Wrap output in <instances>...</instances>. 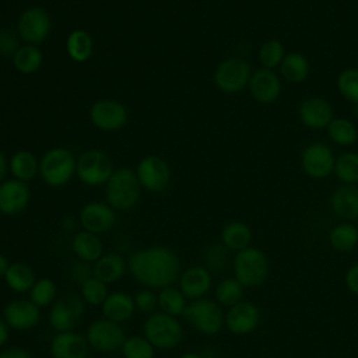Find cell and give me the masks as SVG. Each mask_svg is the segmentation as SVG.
<instances>
[{"label":"cell","mask_w":358,"mask_h":358,"mask_svg":"<svg viewBox=\"0 0 358 358\" xmlns=\"http://www.w3.org/2000/svg\"><path fill=\"white\" fill-rule=\"evenodd\" d=\"M91 123L103 131H116L127 122L124 105L116 99H99L90 109Z\"/></svg>","instance_id":"9a60e30c"},{"label":"cell","mask_w":358,"mask_h":358,"mask_svg":"<svg viewBox=\"0 0 358 358\" xmlns=\"http://www.w3.org/2000/svg\"><path fill=\"white\" fill-rule=\"evenodd\" d=\"M78 221L84 231L99 235L113 228L116 222V214L108 203L91 201L81 208Z\"/></svg>","instance_id":"e0dca14e"},{"label":"cell","mask_w":358,"mask_h":358,"mask_svg":"<svg viewBox=\"0 0 358 358\" xmlns=\"http://www.w3.org/2000/svg\"><path fill=\"white\" fill-rule=\"evenodd\" d=\"M157 301H158L159 312L175 316V317L183 316L185 309L189 303L186 296L180 292V289L173 285L158 289Z\"/></svg>","instance_id":"1f68e13d"},{"label":"cell","mask_w":358,"mask_h":358,"mask_svg":"<svg viewBox=\"0 0 358 358\" xmlns=\"http://www.w3.org/2000/svg\"><path fill=\"white\" fill-rule=\"evenodd\" d=\"M183 316L194 330L204 336H215L225 326V313L221 305L206 298L190 301Z\"/></svg>","instance_id":"5b68a950"},{"label":"cell","mask_w":358,"mask_h":358,"mask_svg":"<svg viewBox=\"0 0 358 358\" xmlns=\"http://www.w3.org/2000/svg\"><path fill=\"white\" fill-rule=\"evenodd\" d=\"M331 211L341 220L350 222L358 220V186L341 185L330 197Z\"/></svg>","instance_id":"603a6c76"},{"label":"cell","mask_w":358,"mask_h":358,"mask_svg":"<svg viewBox=\"0 0 358 358\" xmlns=\"http://www.w3.org/2000/svg\"><path fill=\"white\" fill-rule=\"evenodd\" d=\"M7 172H8V161H7L6 155L3 154V151L0 150V183L6 180Z\"/></svg>","instance_id":"f907efd6"},{"label":"cell","mask_w":358,"mask_h":358,"mask_svg":"<svg viewBox=\"0 0 358 358\" xmlns=\"http://www.w3.org/2000/svg\"><path fill=\"white\" fill-rule=\"evenodd\" d=\"M50 15L41 7H29L24 10L17 21V31L20 38L29 45H38L43 42L50 34Z\"/></svg>","instance_id":"7c38bea8"},{"label":"cell","mask_w":358,"mask_h":358,"mask_svg":"<svg viewBox=\"0 0 358 358\" xmlns=\"http://www.w3.org/2000/svg\"><path fill=\"white\" fill-rule=\"evenodd\" d=\"M131 277L144 288L161 289L178 281L182 270L178 255L161 245L148 246L134 252L127 262Z\"/></svg>","instance_id":"6da1fadb"},{"label":"cell","mask_w":358,"mask_h":358,"mask_svg":"<svg viewBox=\"0 0 358 358\" xmlns=\"http://www.w3.org/2000/svg\"><path fill=\"white\" fill-rule=\"evenodd\" d=\"M90 348L85 336L74 330L56 333L50 341V355L53 358H87Z\"/></svg>","instance_id":"7402d4cb"},{"label":"cell","mask_w":358,"mask_h":358,"mask_svg":"<svg viewBox=\"0 0 358 358\" xmlns=\"http://www.w3.org/2000/svg\"><path fill=\"white\" fill-rule=\"evenodd\" d=\"M336 85L344 99L358 105V67L343 70L337 77Z\"/></svg>","instance_id":"7bdbcfd3"},{"label":"cell","mask_w":358,"mask_h":358,"mask_svg":"<svg viewBox=\"0 0 358 358\" xmlns=\"http://www.w3.org/2000/svg\"><path fill=\"white\" fill-rule=\"evenodd\" d=\"M243 289L245 287L235 277H225L217 284L214 289L215 302L221 306L231 308L242 301Z\"/></svg>","instance_id":"d590c367"},{"label":"cell","mask_w":358,"mask_h":358,"mask_svg":"<svg viewBox=\"0 0 358 358\" xmlns=\"http://www.w3.org/2000/svg\"><path fill=\"white\" fill-rule=\"evenodd\" d=\"M234 277L246 288L262 285L270 273L266 253L255 246H248L235 253L232 260Z\"/></svg>","instance_id":"7a4b0ae2"},{"label":"cell","mask_w":358,"mask_h":358,"mask_svg":"<svg viewBox=\"0 0 358 358\" xmlns=\"http://www.w3.org/2000/svg\"><path fill=\"white\" fill-rule=\"evenodd\" d=\"M8 171L14 179L21 182H29L39 172V162L36 157L28 150H20L14 152L8 161Z\"/></svg>","instance_id":"f546056e"},{"label":"cell","mask_w":358,"mask_h":358,"mask_svg":"<svg viewBox=\"0 0 358 358\" xmlns=\"http://www.w3.org/2000/svg\"><path fill=\"white\" fill-rule=\"evenodd\" d=\"M92 275H94V270H92V264L90 263L78 260L71 266V277L76 280V282H78V285L83 284L85 280L91 278Z\"/></svg>","instance_id":"bcb514c9"},{"label":"cell","mask_w":358,"mask_h":358,"mask_svg":"<svg viewBox=\"0 0 358 358\" xmlns=\"http://www.w3.org/2000/svg\"><path fill=\"white\" fill-rule=\"evenodd\" d=\"M143 336L155 350L169 351L182 343L183 327L178 317L162 312H154L148 315L143 324Z\"/></svg>","instance_id":"3957f363"},{"label":"cell","mask_w":358,"mask_h":358,"mask_svg":"<svg viewBox=\"0 0 358 358\" xmlns=\"http://www.w3.org/2000/svg\"><path fill=\"white\" fill-rule=\"evenodd\" d=\"M66 50L74 62H87L94 50V42L91 35L84 29H74L67 36Z\"/></svg>","instance_id":"d6a6232c"},{"label":"cell","mask_w":358,"mask_h":358,"mask_svg":"<svg viewBox=\"0 0 358 358\" xmlns=\"http://www.w3.org/2000/svg\"><path fill=\"white\" fill-rule=\"evenodd\" d=\"M1 317L10 330L27 331L39 324L41 309L31 299L18 298L4 305Z\"/></svg>","instance_id":"4fadbf2b"},{"label":"cell","mask_w":358,"mask_h":358,"mask_svg":"<svg viewBox=\"0 0 358 358\" xmlns=\"http://www.w3.org/2000/svg\"><path fill=\"white\" fill-rule=\"evenodd\" d=\"M57 295V287L53 280L49 277H41L36 278L32 288L28 292V299H31L39 309L52 306V303L56 301Z\"/></svg>","instance_id":"74e56055"},{"label":"cell","mask_w":358,"mask_h":358,"mask_svg":"<svg viewBox=\"0 0 358 358\" xmlns=\"http://www.w3.org/2000/svg\"><path fill=\"white\" fill-rule=\"evenodd\" d=\"M122 355L124 358H154L155 348L154 345L144 337L138 334L126 336L122 344Z\"/></svg>","instance_id":"ab89813d"},{"label":"cell","mask_w":358,"mask_h":358,"mask_svg":"<svg viewBox=\"0 0 358 358\" xmlns=\"http://www.w3.org/2000/svg\"><path fill=\"white\" fill-rule=\"evenodd\" d=\"M252 238L250 227L242 221H231L221 231V243L229 252H239L250 246Z\"/></svg>","instance_id":"f1b7e54d"},{"label":"cell","mask_w":358,"mask_h":358,"mask_svg":"<svg viewBox=\"0 0 358 358\" xmlns=\"http://www.w3.org/2000/svg\"><path fill=\"white\" fill-rule=\"evenodd\" d=\"M334 154L324 143H310L301 152V168L312 179H324L334 171Z\"/></svg>","instance_id":"8fae6325"},{"label":"cell","mask_w":358,"mask_h":358,"mask_svg":"<svg viewBox=\"0 0 358 358\" xmlns=\"http://www.w3.org/2000/svg\"><path fill=\"white\" fill-rule=\"evenodd\" d=\"M260 309L249 301H241L225 312V327L235 336L255 331L260 323Z\"/></svg>","instance_id":"2e32d148"},{"label":"cell","mask_w":358,"mask_h":358,"mask_svg":"<svg viewBox=\"0 0 358 358\" xmlns=\"http://www.w3.org/2000/svg\"><path fill=\"white\" fill-rule=\"evenodd\" d=\"M285 55L287 53H285L284 45L275 38L267 39L266 42H263L257 52V57H259L262 67L268 69V70L280 67Z\"/></svg>","instance_id":"f35d334b"},{"label":"cell","mask_w":358,"mask_h":358,"mask_svg":"<svg viewBox=\"0 0 358 358\" xmlns=\"http://www.w3.org/2000/svg\"><path fill=\"white\" fill-rule=\"evenodd\" d=\"M77 161L74 155L62 147L50 148L39 162V173L50 187H62L69 183L76 173Z\"/></svg>","instance_id":"8992f818"},{"label":"cell","mask_w":358,"mask_h":358,"mask_svg":"<svg viewBox=\"0 0 358 358\" xmlns=\"http://www.w3.org/2000/svg\"><path fill=\"white\" fill-rule=\"evenodd\" d=\"M8 337H10V327L3 320V317H0V350L6 345V343L8 341Z\"/></svg>","instance_id":"681fc988"},{"label":"cell","mask_w":358,"mask_h":358,"mask_svg":"<svg viewBox=\"0 0 358 358\" xmlns=\"http://www.w3.org/2000/svg\"><path fill=\"white\" fill-rule=\"evenodd\" d=\"M141 187L150 192H162L171 180V169L166 161L158 155L144 157L136 169Z\"/></svg>","instance_id":"5bb4252c"},{"label":"cell","mask_w":358,"mask_h":358,"mask_svg":"<svg viewBox=\"0 0 358 358\" xmlns=\"http://www.w3.org/2000/svg\"><path fill=\"white\" fill-rule=\"evenodd\" d=\"M329 243L341 253L354 250L358 245V228L347 221L334 225L329 234Z\"/></svg>","instance_id":"4dcf8cb0"},{"label":"cell","mask_w":358,"mask_h":358,"mask_svg":"<svg viewBox=\"0 0 358 358\" xmlns=\"http://www.w3.org/2000/svg\"><path fill=\"white\" fill-rule=\"evenodd\" d=\"M140 182L133 169L119 168L106 182V201L113 210L126 211L133 208L140 199Z\"/></svg>","instance_id":"277c9868"},{"label":"cell","mask_w":358,"mask_h":358,"mask_svg":"<svg viewBox=\"0 0 358 358\" xmlns=\"http://www.w3.org/2000/svg\"><path fill=\"white\" fill-rule=\"evenodd\" d=\"M330 140L341 147H350L358 140V129L355 123L347 117H333L327 126Z\"/></svg>","instance_id":"836d02e7"},{"label":"cell","mask_w":358,"mask_h":358,"mask_svg":"<svg viewBox=\"0 0 358 358\" xmlns=\"http://www.w3.org/2000/svg\"><path fill=\"white\" fill-rule=\"evenodd\" d=\"M71 250L78 260L94 264L103 255V243L99 235L83 229L73 235Z\"/></svg>","instance_id":"d4e9b609"},{"label":"cell","mask_w":358,"mask_h":358,"mask_svg":"<svg viewBox=\"0 0 358 358\" xmlns=\"http://www.w3.org/2000/svg\"><path fill=\"white\" fill-rule=\"evenodd\" d=\"M94 277L110 285L117 282L127 271V262L115 252L103 253L94 264Z\"/></svg>","instance_id":"484cf974"},{"label":"cell","mask_w":358,"mask_h":358,"mask_svg":"<svg viewBox=\"0 0 358 358\" xmlns=\"http://www.w3.org/2000/svg\"><path fill=\"white\" fill-rule=\"evenodd\" d=\"M203 259L210 273H221L229 263V250L222 243H213L204 249Z\"/></svg>","instance_id":"b9f144b4"},{"label":"cell","mask_w":358,"mask_h":358,"mask_svg":"<svg viewBox=\"0 0 358 358\" xmlns=\"http://www.w3.org/2000/svg\"><path fill=\"white\" fill-rule=\"evenodd\" d=\"M298 116L303 126L313 130H322L327 129L329 123L333 120L334 110L327 99L313 95L305 98L299 103Z\"/></svg>","instance_id":"d6986e66"},{"label":"cell","mask_w":358,"mask_h":358,"mask_svg":"<svg viewBox=\"0 0 358 358\" xmlns=\"http://www.w3.org/2000/svg\"><path fill=\"white\" fill-rule=\"evenodd\" d=\"M0 358H31V354L18 345L6 347L0 350Z\"/></svg>","instance_id":"c3c4849f"},{"label":"cell","mask_w":358,"mask_h":358,"mask_svg":"<svg viewBox=\"0 0 358 358\" xmlns=\"http://www.w3.org/2000/svg\"><path fill=\"white\" fill-rule=\"evenodd\" d=\"M249 92L252 98L263 105L275 102L281 94V80L277 73L268 69H257L252 73L249 80Z\"/></svg>","instance_id":"ac0fdd59"},{"label":"cell","mask_w":358,"mask_h":358,"mask_svg":"<svg viewBox=\"0 0 358 358\" xmlns=\"http://www.w3.org/2000/svg\"><path fill=\"white\" fill-rule=\"evenodd\" d=\"M43 55L36 45H22L13 56V64L21 74H32L42 66Z\"/></svg>","instance_id":"e575fe53"},{"label":"cell","mask_w":358,"mask_h":358,"mask_svg":"<svg viewBox=\"0 0 358 358\" xmlns=\"http://www.w3.org/2000/svg\"><path fill=\"white\" fill-rule=\"evenodd\" d=\"M333 173L343 185L358 183V152L347 151L336 158Z\"/></svg>","instance_id":"8d00e7d4"},{"label":"cell","mask_w":358,"mask_h":358,"mask_svg":"<svg viewBox=\"0 0 358 358\" xmlns=\"http://www.w3.org/2000/svg\"><path fill=\"white\" fill-rule=\"evenodd\" d=\"M84 301L80 295L66 294L57 298L49 310L48 320L50 327L56 333L73 331L78 322L83 319L85 306Z\"/></svg>","instance_id":"ba28073f"},{"label":"cell","mask_w":358,"mask_h":358,"mask_svg":"<svg viewBox=\"0 0 358 358\" xmlns=\"http://www.w3.org/2000/svg\"><path fill=\"white\" fill-rule=\"evenodd\" d=\"M344 282L347 289L358 296V263L350 266L344 275Z\"/></svg>","instance_id":"7dc6e473"},{"label":"cell","mask_w":358,"mask_h":358,"mask_svg":"<svg viewBox=\"0 0 358 358\" xmlns=\"http://www.w3.org/2000/svg\"><path fill=\"white\" fill-rule=\"evenodd\" d=\"M85 338L90 347L95 351L110 354L122 348L126 333L119 323L101 317L88 324L85 330Z\"/></svg>","instance_id":"30bf717a"},{"label":"cell","mask_w":358,"mask_h":358,"mask_svg":"<svg viewBox=\"0 0 358 358\" xmlns=\"http://www.w3.org/2000/svg\"><path fill=\"white\" fill-rule=\"evenodd\" d=\"M249 63L242 57H227L214 71V84L225 94H236L249 85L252 76Z\"/></svg>","instance_id":"52a82bcc"},{"label":"cell","mask_w":358,"mask_h":358,"mask_svg":"<svg viewBox=\"0 0 358 358\" xmlns=\"http://www.w3.org/2000/svg\"><path fill=\"white\" fill-rule=\"evenodd\" d=\"M20 49V41L14 31L1 28L0 29V56L13 57Z\"/></svg>","instance_id":"f6af8a7d"},{"label":"cell","mask_w":358,"mask_h":358,"mask_svg":"<svg viewBox=\"0 0 358 358\" xmlns=\"http://www.w3.org/2000/svg\"><path fill=\"white\" fill-rule=\"evenodd\" d=\"M180 358H203V354H199V352H194V351H189V352L182 354Z\"/></svg>","instance_id":"db71d44e"},{"label":"cell","mask_w":358,"mask_h":358,"mask_svg":"<svg viewBox=\"0 0 358 358\" xmlns=\"http://www.w3.org/2000/svg\"><path fill=\"white\" fill-rule=\"evenodd\" d=\"M62 225H63V228H64L66 231H71V229L76 227V222H74V220H71V218H66Z\"/></svg>","instance_id":"f5cc1de1"},{"label":"cell","mask_w":358,"mask_h":358,"mask_svg":"<svg viewBox=\"0 0 358 358\" xmlns=\"http://www.w3.org/2000/svg\"><path fill=\"white\" fill-rule=\"evenodd\" d=\"M213 285V275L204 266H190L178 278V288L187 301L204 298Z\"/></svg>","instance_id":"ffe728a7"},{"label":"cell","mask_w":358,"mask_h":358,"mask_svg":"<svg viewBox=\"0 0 358 358\" xmlns=\"http://www.w3.org/2000/svg\"><path fill=\"white\" fill-rule=\"evenodd\" d=\"M109 295L108 284L98 280L96 277H91L80 284V296L83 301L91 306H99L103 303L106 296Z\"/></svg>","instance_id":"60d3db41"},{"label":"cell","mask_w":358,"mask_h":358,"mask_svg":"<svg viewBox=\"0 0 358 358\" xmlns=\"http://www.w3.org/2000/svg\"><path fill=\"white\" fill-rule=\"evenodd\" d=\"M8 266H10V262L7 260V257L3 253H0V278L4 277Z\"/></svg>","instance_id":"816d5d0a"},{"label":"cell","mask_w":358,"mask_h":358,"mask_svg":"<svg viewBox=\"0 0 358 358\" xmlns=\"http://www.w3.org/2000/svg\"><path fill=\"white\" fill-rule=\"evenodd\" d=\"M31 200V192L25 182L8 179L0 183V213L17 215L22 213Z\"/></svg>","instance_id":"44dd1931"},{"label":"cell","mask_w":358,"mask_h":358,"mask_svg":"<svg viewBox=\"0 0 358 358\" xmlns=\"http://www.w3.org/2000/svg\"><path fill=\"white\" fill-rule=\"evenodd\" d=\"M355 113L358 115V105H355Z\"/></svg>","instance_id":"11a10c76"},{"label":"cell","mask_w":358,"mask_h":358,"mask_svg":"<svg viewBox=\"0 0 358 358\" xmlns=\"http://www.w3.org/2000/svg\"><path fill=\"white\" fill-rule=\"evenodd\" d=\"M278 70L284 81L289 84H301L308 78L310 73V63L302 53L291 52L285 55Z\"/></svg>","instance_id":"83f0119b"},{"label":"cell","mask_w":358,"mask_h":358,"mask_svg":"<svg viewBox=\"0 0 358 358\" xmlns=\"http://www.w3.org/2000/svg\"><path fill=\"white\" fill-rule=\"evenodd\" d=\"M134 306L136 310H138L140 313L144 315H151L155 312V309L158 308V301H157V294L150 289V288H143L138 289L134 296Z\"/></svg>","instance_id":"ee69618b"},{"label":"cell","mask_w":358,"mask_h":358,"mask_svg":"<svg viewBox=\"0 0 358 358\" xmlns=\"http://www.w3.org/2000/svg\"><path fill=\"white\" fill-rule=\"evenodd\" d=\"M134 312H136V306H134L133 296L123 291L109 292V295L101 305L102 317L119 324L131 319Z\"/></svg>","instance_id":"cb8c5ba5"},{"label":"cell","mask_w":358,"mask_h":358,"mask_svg":"<svg viewBox=\"0 0 358 358\" xmlns=\"http://www.w3.org/2000/svg\"><path fill=\"white\" fill-rule=\"evenodd\" d=\"M113 173L110 158L101 150H87L80 155L76 165V175L88 186H99L109 180Z\"/></svg>","instance_id":"9c48e42d"},{"label":"cell","mask_w":358,"mask_h":358,"mask_svg":"<svg viewBox=\"0 0 358 358\" xmlns=\"http://www.w3.org/2000/svg\"><path fill=\"white\" fill-rule=\"evenodd\" d=\"M6 285L15 294H28L36 281V274L32 266L22 262L10 263L4 277Z\"/></svg>","instance_id":"4316f807"}]
</instances>
